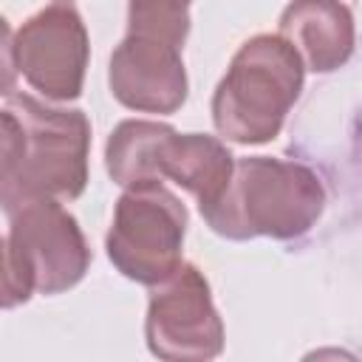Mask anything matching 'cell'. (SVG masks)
<instances>
[{
	"mask_svg": "<svg viewBox=\"0 0 362 362\" xmlns=\"http://www.w3.org/2000/svg\"><path fill=\"white\" fill-rule=\"evenodd\" d=\"M325 212L320 175L291 158L246 156L235 158L223 192L201 209L206 226L229 240H294Z\"/></svg>",
	"mask_w": 362,
	"mask_h": 362,
	"instance_id": "cell-1",
	"label": "cell"
},
{
	"mask_svg": "<svg viewBox=\"0 0 362 362\" xmlns=\"http://www.w3.org/2000/svg\"><path fill=\"white\" fill-rule=\"evenodd\" d=\"M305 68L280 34H255L232 57L212 93V124L235 144H266L280 136L303 90Z\"/></svg>",
	"mask_w": 362,
	"mask_h": 362,
	"instance_id": "cell-2",
	"label": "cell"
},
{
	"mask_svg": "<svg viewBox=\"0 0 362 362\" xmlns=\"http://www.w3.org/2000/svg\"><path fill=\"white\" fill-rule=\"evenodd\" d=\"M23 122L25 153L0 181V209L8 215L25 201H74L88 187L90 122L85 110L51 107L28 93H11L8 105Z\"/></svg>",
	"mask_w": 362,
	"mask_h": 362,
	"instance_id": "cell-3",
	"label": "cell"
},
{
	"mask_svg": "<svg viewBox=\"0 0 362 362\" xmlns=\"http://www.w3.org/2000/svg\"><path fill=\"white\" fill-rule=\"evenodd\" d=\"M187 221V206L161 181L127 187L105 235L113 269L141 286L158 283L181 263Z\"/></svg>",
	"mask_w": 362,
	"mask_h": 362,
	"instance_id": "cell-4",
	"label": "cell"
},
{
	"mask_svg": "<svg viewBox=\"0 0 362 362\" xmlns=\"http://www.w3.org/2000/svg\"><path fill=\"white\" fill-rule=\"evenodd\" d=\"M144 339L153 356L167 362L215 359L223 351V320L212 288L195 263H178L150 286Z\"/></svg>",
	"mask_w": 362,
	"mask_h": 362,
	"instance_id": "cell-5",
	"label": "cell"
},
{
	"mask_svg": "<svg viewBox=\"0 0 362 362\" xmlns=\"http://www.w3.org/2000/svg\"><path fill=\"white\" fill-rule=\"evenodd\" d=\"M8 246L37 294H62L90 269V246L79 221L54 198L25 201L8 212Z\"/></svg>",
	"mask_w": 362,
	"mask_h": 362,
	"instance_id": "cell-6",
	"label": "cell"
},
{
	"mask_svg": "<svg viewBox=\"0 0 362 362\" xmlns=\"http://www.w3.org/2000/svg\"><path fill=\"white\" fill-rule=\"evenodd\" d=\"M14 59L25 82L51 102L79 99L90 59L82 14L71 0H54L14 34Z\"/></svg>",
	"mask_w": 362,
	"mask_h": 362,
	"instance_id": "cell-7",
	"label": "cell"
},
{
	"mask_svg": "<svg viewBox=\"0 0 362 362\" xmlns=\"http://www.w3.org/2000/svg\"><path fill=\"white\" fill-rule=\"evenodd\" d=\"M107 85L113 99L136 113H175L189 90L181 48L147 34H127L113 48Z\"/></svg>",
	"mask_w": 362,
	"mask_h": 362,
	"instance_id": "cell-8",
	"label": "cell"
},
{
	"mask_svg": "<svg viewBox=\"0 0 362 362\" xmlns=\"http://www.w3.org/2000/svg\"><path fill=\"white\" fill-rule=\"evenodd\" d=\"M277 34L297 51L305 71L331 74L354 57V11L342 0H288Z\"/></svg>",
	"mask_w": 362,
	"mask_h": 362,
	"instance_id": "cell-9",
	"label": "cell"
},
{
	"mask_svg": "<svg viewBox=\"0 0 362 362\" xmlns=\"http://www.w3.org/2000/svg\"><path fill=\"white\" fill-rule=\"evenodd\" d=\"M232 167L235 156L218 136L175 130L164 153L161 175L187 189L198 201V209H204L223 192Z\"/></svg>",
	"mask_w": 362,
	"mask_h": 362,
	"instance_id": "cell-10",
	"label": "cell"
},
{
	"mask_svg": "<svg viewBox=\"0 0 362 362\" xmlns=\"http://www.w3.org/2000/svg\"><path fill=\"white\" fill-rule=\"evenodd\" d=\"M173 136L175 127L167 122H153V119L119 122L105 144V167L113 184L127 189L136 184L164 181L161 164Z\"/></svg>",
	"mask_w": 362,
	"mask_h": 362,
	"instance_id": "cell-11",
	"label": "cell"
},
{
	"mask_svg": "<svg viewBox=\"0 0 362 362\" xmlns=\"http://www.w3.org/2000/svg\"><path fill=\"white\" fill-rule=\"evenodd\" d=\"M192 0H127V34L161 37L173 45L187 42Z\"/></svg>",
	"mask_w": 362,
	"mask_h": 362,
	"instance_id": "cell-12",
	"label": "cell"
},
{
	"mask_svg": "<svg viewBox=\"0 0 362 362\" xmlns=\"http://www.w3.org/2000/svg\"><path fill=\"white\" fill-rule=\"evenodd\" d=\"M31 294H34V286L23 272L20 260L14 257L8 238H0V308H17L28 303Z\"/></svg>",
	"mask_w": 362,
	"mask_h": 362,
	"instance_id": "cell-13",
	"label": "cell"
},
{
	"mask_svg": "<svg viewBox=\"0 0 362 362\" xmlns=\"http://www.w3.org/2000/svg\"><path fill=\"white\" fill-rule=\"evenodd\" d=\"M23 153H25L23 122L17 119V113L11 107H6V110H0V181L14 173Z\"/></svg>",
	"mask_w": 362,
	"mask_h": 362,
	"instance_id": "cell-14",
	"label": "cell"
},
{
	"mask_svg": "<svg viewBox=\"0 0 362 362\" xmlns=\"http://www.w3.org/2000/svg\"><path fill=\"white\" fill-rule=\"evenodd\" d=\"M17 59H14V34L8 20L0 14V96H11L17 90Z\"/></svg>",
	"mask_w": 362,
	"mask_h": 362,
	"instance_id": "cell-15",
	"label": "cell"
}]
</instances>
